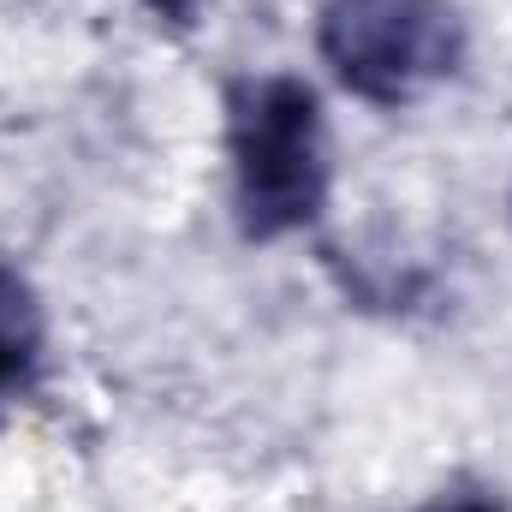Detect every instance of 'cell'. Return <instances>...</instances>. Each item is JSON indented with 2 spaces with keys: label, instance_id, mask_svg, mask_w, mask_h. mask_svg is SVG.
<instances>
[{
  "label": "cell",
  "instance_id": "obj_1",
  "mask_svg": "<svg viewBox=\"0 0 512 512\" xmlns=\"http://www.w3.org/2000/svg\"><path fill=\"white\" fill-rule=\"evenodd\" d=\"M233 203L245 239H286L328 203V126L304 78L268 72L227 96Z\"/></svg>",
  "mask_w": 512,
  "mask_h": 512
},
{
  "label": "cell",
  "instance_id": "obj_2",
  "mask_svg": "<svg viewBox=\"0 0 512 512\" xmlns=\"http://www.w3.org/2000/svg\"><path fill=\"white\" fill-rule=\"evenodd\" d=\"M316 48L352 96L399 108L459 66L465 24L447 0H328Z\"/></svg>",
  "mask_w": 512,
  "mask_h": 512
},
{
  "label": "cell",
  "instance_id": "obj_3",
  "mask_svg": "<svg viewBox=\"0 0 512 512\" xmlns=\"http://www.w3.org/2000/svg\"><path fill=\"white\" fill-rule=\"evenodd\" d=\"M42 364V304L18 268L0 262V393L30 387Z\"/></svg>",
  "mask_w": 512,
  "mask_h": 512
},
{
  "label": "cell",
  "instance_id": "obj_4",
  "mask_svg": "<svg viewBox=\"0 0 512 512\" xmlns=\"http://www.w3.org/2000/svg\"><path fill=\"white\" fill-rule=\"evenodd\" d=\"M143 6L167 24H191V12H197V0H143Z\"/></svg>",
  "mask_w": 512,
  "mask_h": 512
},
{
  "label": "cell",
  "instance_id": "obj_5",
  "mask_svg": "<svg viewBox=\"0 0 512 512\" xmlns=\"http://www.w3.org/2000/svg\"><path fill=\"white\" fill-rule=\"evenodd\" d=\"M429 512H501L495 501H483V495H441Z\"/></svg>",
  "mask_w": 512,
  "mask_h": 512
}]
</instances>
